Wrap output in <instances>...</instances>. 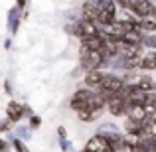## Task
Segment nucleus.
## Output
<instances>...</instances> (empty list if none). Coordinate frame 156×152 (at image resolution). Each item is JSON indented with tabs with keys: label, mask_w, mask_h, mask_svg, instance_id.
Segmentation results:
<instances>
[{
	"label": "nucleus",
	"mask_w": 156,
	"mask_h": 152,
	"mask_svg": "<svg viewBox=\"0 0 156 152\" xmlns=\"http://www.w3.org/2000/svg\"><path fill=\"white\" fill-rule=\"evenodd\" d=\"M138 28H140L142 34H156V12H154V16L138 20Z\"/></svg>",
	"instance_id": "nucleus-9"
},
{
	"label": "nucleus",
	"mask_w": 156,
	"mask_h": 152,
	"mask_svg": "<svg viewBox=\"0 0 156 152\" xmlns=\"http://www.w3.org/2000/svg\"><path fill=\"white\" fill-rule=\"evenodd\" d=\"M18 28H20V18H18V8H16V10L10 12V32L16 34Z\"/></svg>",
	"instance_id": "nucleus-12"
},
{
	"label": "nucleus",
	"mask_w": 156,
	"mask_h": 152,
	"mask_svg": "<svg viewBox=\"0 0 156 152\" xmlns=\"http://www.w3.org/2000/svg\"><path fill=\"white\" fill-rule=\"evenodd\" d=\"M83 152H117V150H115L103 136L95 134V136H91V138L87 140V144H85Z\"/></svg>",
	"instance_id": "nucleus-6"
},
{
	"label": "nucleus",
	"mask_w": 156,
	"mask_h": 152,
	"mask_svg": "<svg viewBox=\"0 0 156 152\" xmlns=\"http://www.w3.org/2000/svg\"><path fill=\"white\" fill-rule=\"evenodd\" d=\"M24 6H26V0H16V8H18V10H22Z\"/></svg>",
	"instance_id": "nucleus-20"
},
{
	"label": "nucleus",
	"mask_w": 156,
	"mask_h": 152,
	"mask_svg": "<svg viewBox=\"0 0 156 152\" xmlns=\"http://www.w3.org/2000/svg\"><path fill=\"white\" fill-rule=\"evenodd\" d=\"M10 125H12V121H10V118H6V121L2 122V133H8V129H10Z\"/></svg>",
	"instance_id": "nucleus-19"
},
{
	"label": "nucleus",
	"mask_w": 156,
	"mask_h": 152,
	"mask_svg": "<svg viewBox=\"0 0 156 152\" xmlns=\"http://www.w3.org/2000/svg\"><path fill=\"white\" fill-rule=\"evenodd\" d=\"M0 152H10V146H8V140L0 142Z\"/></svg>",
	"instance_id": "nucleus-18"
},
{
	"label": "nucleus",
	"mask_w": 156,
	"mask_h": 152,
	"mask_svg": "<svg viewBox=\"0 0 156 152\" xmlns=\"http://www.w3.org/2000/svg\"><path fill=\"white\" fill-rule=\"evenodd\" d=\"M24 115H30V117H32V111L28 109V107H24L22 103H18V101H10V103L6 105V118H10L14 125H18V122L22 121Z\"/></svg>",
	"instance_id": "nucleus-4"
},
{
	"label": "nucleus",
	"mask_w": 156,
	"mask_h": 152,
	"mask_svg": "<svg viewBox=\"0 0 156 152\" xmlns=\"http://www.w3.org/2000/svg\"><path fill=\"white\" fill-rule=\"evenodd\" d=\"M30 130H32L30 126H18V129H16V134H18V138H22V140H24V138L30 136V134H28Z\"/></svg>",
	"instance_id": "nucleus-15"
},
{
	"label": "nucleus",
	"mask_w": 156,
	"mask_h": 152,
	"mask_svg": "<svg viewBox=\"0 0 156 152\" xmlns=\"http://www.w3.org/2000/svg\"><path fill=\"white\" fill-rule=\"evenodd\" d=\"M40 125H42V117H38V115H32L28 126H30L32 130H36V129H40Z\"/></svg>",
	"instance_id": "nucleus-14"
},
{
	"label": "nucleus",
	"mask_w": 156,
	"mask_h": 152,
	"mask_svg": "<svg viewBox=\"0 0 156 152\" xmlns=\"http://www.w3.org/2000/svg\"><path fill=\"white\" fill-rule=\"evenodd\" d=\"M105 77H107V71H103V69H97V71H87V73H85L83 81H85V85H87L89 89L97 91V89L103 85Z\"/></svg>",
	"instance_id": "nucleus-7"
},
{
	"label": "nucleus",
	"mask_w": 156,
	"mask_h": 152,
	"mask_svg": "<svg viewBox=\"0 0 156 152\" xmlns=\"http://www.w3.org/2000/svg\"><path fill=\"white\" fill-rule=\"evenodd\" d=\"M142 121H134V118H125V134H136L140 136L142 133Z\"/></svg>",
	"instance_id": "nucleus-11"
},
{
	"label": "nucleus",
	"mask_w": 156,
	"mask_h": 152,
	"mask_svg": "<svg viewBox=\"0 0 156 152\" xmlns=\"http://www.w3.org/2000/svg\"><path fill=\"white\" fill-rule=\"evenodd\" d=\"M101 115H103V111H99V109H83L77 113V118L81 122H95Z\"/></svg>",
	"instance_id": "nucleus-10"
},
{
	"label": "nucleus",
	"mask_w": 156,
	"mask_h": 152,
	"mask_svg": "<svg viewBox=\"0 0 156 152\" xmlns=\"http://www.w3.org/2000/svg\"><path fill=\"white\" fill-rule=\"evenodd\" d=\"M4 91H6V93H12V87H10V81H4Z\"/></svg>",
	"instance_id": "nucleus-21"
},
{
	"label": "nucleus",
	"mask_w": 156,
	"mask_h": 152,
	"mask_svg": "<svg viewBox=\"0 0 156 152\" xmlns=\"http://www.w3.org/2000/svg\"><path fill=\"white\" fill-rule=\"evenodd\" d=\"M67 30H69V34H73L79 42L101 36V26L99 24L91 22V20H85V18H79V20H75V22H71L67 26Z\"/></svg>",
	"instance_id": "nucleus-2"
},
{
	"label": "nucleus",
	"mask_w": 156,
	"mask_h": 152,
	"mask_svg": "<svg viewBox=\"0 0 156 152\" xmlns=\"http://www.w3.org/2000/svg\"><path fill=\"white\" fill-rule=\"evenodd\" d=\"M107 61L109 59L105 57L103 51H93V50H87V48L79 46V65L85 73L107 67Z\"/></svg>",
	"instance_id": "nucleus-1"
},
{
	"label": "nucleus",
	"mask_w": 156,
	"mask_h": 152,
	"mask_svg": "<svg viewBox=\"0 0 156 152\" xmlns=\"http://www.w3.org/2000/svg\"><path fill=\"white\" fill-rule=\"evenodd\" d=\"M126 107H129L126 91L121 93V95H117V97H113V99L107 103V111H109L113 117H126Z\"/></svg>",
	"instance_id": "nucleus-5"
},
{
	"label": "nucleus",
	"mask_w": 156,
	"mask_h": 152,
	"mask_svg": "<svg viewBox=\"0 0 156 152\" xmlns=\"http://www.w3.org/2000/svg\"><path fill=\"white\" fill-rule=\"evenodd\" d=\"M59 146H61V150H63V152H71V144H69V140H67V138L59 140Z\"/></svg>",
	"instance_id": "nucleus-16"
},
{
	"label": "nucleus",
	"mask_w": 156,
	"mask_h": 152,
	"mask_svg": "<svg viewBox=\"0 0 156 152\" xmlns=\"http://www.w3.org/2000/svg\"><path fill=\"white\" fill-rule=\"evenodd\" d=\"M81 18L91 20V22H99V8L91 2V0H85L83 6H81Z\"/></svg>",
	"instance_id": "nucleus-8"
},
{
	"label": "nucleus",
	"mask_w": 156,
	"mask_h": 152,
	"mask_svg": "<svg viewBox=\"0 0 156 152\" xmlns=\"http://www.w3.org/2000/svg\"><path fill=\"white\" fill-rule=\"evenodd\" d=\"M95 99H97V91H93V89H89V87L77 89V91L71 95V99H69V109H73L75 113H79V111H83L85 107L91 105Z\"/></svg>",
	"instance_id": "nucleus-3"
},
{
	"label": "nucleus",
	"mask_w": 156,
	"mask_h": 152,
	"mask_svg": "<svg viewBox=\"0 0 156 152\" xmlns=\"http://www.w3.org/2000/svg\"><path fill=\"white\" fill-rule=\"evenodd\" d=\"M12 148H14L16 152H30V148L26 146V142L22 140V138H12Z\"/></svg>",
	"instance_id": "nucleus-13"
},
{
	"label": "nucleus",
	"mask_w": 156,
	"mask_h": 152,
	"mask_svg": "<svg viewBox=\"0 0 156 152\" xmlns=\"http://www.w3.org/2000/svg\"><path fill=\"white\" fill-rule=\"evenodd\" d=\"M57 134H59V140L67 138V130H65V126H57Z\"/></svg>",
	"instance_id": "nucleus-17"
}]
</instances>
